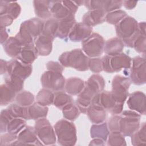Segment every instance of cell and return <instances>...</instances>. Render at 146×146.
I'll return each instance as SVG.
<instances>
[{
	"label": "cell",
	"mask_w": 146,
	"mask_h": 146,
	"mask_svg": "<svg viewBox=\"0 0 146 146\" xmlns=\"http://www.w3.org/2000/svg\"><path fill=\"white\" fill-rule=\"evenodd\" d=\"M105 80L98 74L91 75L85 82L84 87L76 99V106L80 112L86 113L87 108L91 104L92 99L98 94L102 92L105 87Z\"/></svg>",
	"instance_id": "6da1fadb"
},
{
	"label": "cell",
	"mask_w": 146,
	"mask_h": 146,
	"mask_svg": "<svg viewBox=\"0 0 146 146\" xmlns=\"http://www.w3.org/2000/svg\"><path fill=\"white\" fill-rule=\"evenodd\" d=\"M44 22L39 18H33L23 22L18 33L15 36L22 46L34 44V41L42 34Z\"/></svg>",
	"instance_id": "7a4b0ae2"
},
{
	"label": "cell",
	"mask_w": 146,
	"mask_h": 146,
	"mask_svg": "<svg viewBox=\"0 0 146 146\" xmlns=\"http://www.w3.org/2000/svg\"><path fill=\"white\" fill-rule=\"evenodd\" d=\"M59 61L64 67H71L79 71L89 69L90 58L79 48L62 53L59 57Z\"/></svg>",
	"instance_id": "3957f363"
},
{
	"label": "cell",
	"mask_w": 146,
	"mask_h": 146,
	"mask_svg": "<svg viewBox=\"0 0 146 146\" xmlns=\"http://www.w3.org/2000/svg\"><path fill=\"white\" fill-rule=\"evenodd\" d=\"M138 22L132 17L126 16L119 23L115 25L116 33L121 39L124 45L132 47L133 41L139 33Z\"/></svg>",
	"instance_id": "277c9868"
},
{
	"label": "cell",
	"mask_w": 146,
	"mask_h": 146,
	"mask_svg": "<svg viewBox=\"0 0 146 146\" xmlns=\"http://www.w3.org/2000/svg\"><path fill=\"white\" fill-rule=\"evenodd\" d=\"M54 130L59 144L66 146L75 144L77 140L76 129L73 123L61 119L54 125Z\"/></svg>",
	"instance_id": "5b68a950"
},
{
	"label": "cell",
	"mask_w": 146,
	"mask_h": 146,
	"mask_svg": "<svg viewBox=\"0 0 146 146\" xmlns=\"http://www.w3.org/2000/svg\"><path fill=\"white\" fill-rule=\"evenodd\" d=\"M103 70L107 73L120 71L122 69L130 68L132 59L127 54L121 52L114 55H106L102 58Z\"/></svg>",
	"instance_id": "8992f818"
},
{
	"label": "cell",
	"mask_w": 146,
	"mask_h": 146,
	"mask_svg": "<svg viewBox=\"0 0 146 146\" xmlns=\"http://www.w3.org/2000/svg\"><path fill=\"white\" fill-rule=\"evenodd\" d=\"M140 115L132 110L122 111L119 116V131L124 136L133 135L140 128Z\"/></svg>",
	"instance_id": "52a82bcc"
},
{
	"label": "cell",
	"mask_w": 146,
	"mask_h": 146,
	"mask_svg": "<svg viewBox=\"0 0 146 146\" xmlns=\"http://www.w3.org/2000/svg\"><path fill=\"white\" fill-rule=\"evenodd\" d=\"M105 40L100 34L94 33L82 41V48L83 52L90 58H98L104 52Z\"/></svg>",
	"instance_id": "ba28073f"
},
{
	"label": "cell",
	"mask_w": 146,
	"mask_h": 146,
	"mask_svg": "<svg viewBox=\"0 0 146 146\" xmlns=\"http://www.w3.org/2000/svg\"><path fill=\"white\" fill-rule=\"evenodd\" d=\"M130 84V80L127 77L116 75L113 78L111 93L116 103L124 104L128 96V90Z\"/></svg>",
	"instance_id": "9c48e42d"
},
{
	"label": "cell",
	"mask_w": 146,
	"mask_h": 146,
	"mask_svg": "<svg viewBox=\"0 0 146 146\" xmlns=\"http://www.w3.org/2000/svg\"><path fill=\"white\" fill-rule=\"evenodd\" d=\"M34 129L40 140L44 145H52L56 142V135L49 121L45 117L37 120Z\"/></svg>",
	"instance_id": "30bf717a"
},
{
	"label": "cell",
	"mask_w": 146,
	"mask_h": 146,
	"mask_svg": "<svg viewBox=\"0 0 146 146\" xmlns=\"http://www.w3.org/2000/svg\"><path fill=\"white\" fill-rule=\"evenodd\" d=\"M40 82L44 88L58 92L64 89L66 79L62 74L48 70L42 75Z\"/></svg>",
	"instance_id": "8fae6325"
},
{
	"label": "cell",
	"mask_w": 146,
	"mask_h": 146,
	"mask_svg": "<svg viewBox=\"0 0 146 146\" xmlns=\"http://www.w3.org/2000/svg\"><path fill=\"white\" fill-rule=\"evenodd\" d=\"M132 63L130 69V80L136 85L145 83V58L137 56L132 59Z\"/></svg>",
	"instance_id": "7c38bea8"
},
{
	"label": "cell",
	"mask_w": 146,
	"mask_h": 146,
	"mask_svg": "<svg viewBox=\"0 0 146 146\" xmlns=\"http://www.w3.org/2000/svg\"><path fill=\"white\" fill-rule=\"evenodd\" d=\"M32 70L31 64L23 63L18 59H13L8 62L7 74L17 76L23 80L30 76Z\"/></svg>",
	"instance_id": "4fadbf2b"
},
{
	"label": "cell",
	"mask_w": 146,
	"mask_h": 146,
	"mask_svg": "<svg viewBox=\"0 0 146 146\" xmlns=\"http://www.w3.org/2000/svg\"><path fill=\"white\" fill-rule=\"evenodd\" d=\"M84 5L90 10H103L106 13H110L115 10H119L123 5V1H84Z\"/></svg>",
	"instance_id": "5bb4252c"
},
{
	"label": "cell",
	"mask_w": 146,
	"mask_h": 146,
	"mask_svg": "<svg viewBox=\"0 0 146 146\" xmlns=\"http://www.w3.org/2000/svg\"><path fill=\"white\" fill-rule=\"evenodd\" d=\"M127 104L131 110L141 115L145 114V95L143 92L137 91L131 94Z\"/></svg>",
	"instance_id": "9a60e30c"
},
{
	"label": "cell",
	"mask_w": 146,
	"mask_h": 146,
	"mask_svg": "<svg viewBox=\"0 0 146 146\" xmlns=\"http://www.w3.org/2000/svg\"><path fill=\"white\" fill-rule=\"evenodd\" d=\"M39 138L35 132L34 127L26 126L17 135V140L15 145H40Z\"/></svg>",
	"instance_id": "2e32d148"
},
{
	"label": "cell",
	"mask_w": 146,
	"mask_h": 146,
	"mask_svg": "<svg viewBox=\"0 0 146 146\" xmlns=\"http://www.w3.org/2000/svg\"><path fill=\"white\" fill-rule=\"evenodd\" d=\"M50 11L52 18L58 21L75 18V14L63 5L62 1H50Z\"/></svg>",
	"instance_id": "e0dca14e"
},
{
	"label": "cell",
	"mask_w": 146,
	"mask_h": 146,
	"mask_svg": "<svg viewBox=\"0 0 146 146\" xmlns=\"http://www.w3.org/2000/svg\"><path fill=\"white\" fill-rule=\"evenodd\" d=\"M92 32V27L88 26L83 22H76L68 37L72 42L83 41L91 35Z\"/></svg>",
	"instance_id": "ac0fdd59"
},
{
	"label": "cell",
	"mask_w": 146,
	"mask_h": 146,
	"mask_svg": "<svg viewBox=\"0 0 146 146\" xmlns=\"http://www.w3.org/2000/svg\"><path fill=\"white\" fill-rule=\"evenodd\" d=\"M91 103L100 106L106 110L110 112L116 103L112 98L111 91H103L96 94L92 99Z\"/></svg>",
	"instance_id": "d6986e66"
},
{
	"label": "cell",
	"mask_w": 146,
	"mask_h": 146,
	"mask_svg": "<svg viewBox=\"0 0 146 146\" xmlns=\"http://www.w3.org/2000/svg\"><path fill=\"white\" fill-rule=\"evenodd\" d=\"M106 13L103 10H92L86 13L82 17V22L92 27L105 21Z\"/></svg>",
	"instance_id": "ffe728a7"
},
{
	"label": "cell",
	"mask_w": 146,
	"mask_h": 146,
	"mask_svg": "<svg viewBox=\"0 0 146 146\" xmlns=\"http://www.w3.org/2000/svg\"><path fill=\"white\" fill-rule=\"evenodd\" d=\"M54 39L43 34L38 37L34 43L39 55L47 56L51 52Z\"/></svg>",
	"instance_id": "44dd1931"
},
{
	"label": "cell",
	"mask_w": 146,
	"mask_h": 146,
	"mask_svg": "<svg viewBox=\"0 0 146 146\" xmlns=\"http://www.w3.org/2000/svg\"><path fill=\"white\" fill-rule=\"evenodd\" d=\"M86 113L90 120L95 124L102 123L106 120V110L98 104L91 103L87 108Z\"/></svg>",
	"instance_id": "7402d4cb"
},
{
	"label": "cell",
	"mask_w": 146,
	"mask_h": 146,
	"mask_svg": "<svg viewBox=\"0 0 146 146\" xmlns=\"http://www.w3.org/2000/svg\"><path fill=\"white\" fill-rule=\"evenodd\" d=\"M2 45L6 54L13 58H18L23 47L15 36L9 37Z\"/></svg>",
	"instance_id": "603a6c76"
},
{
	"label": "cell",
	"mask_w": 146,
	"mask_h": 146,
	"mask_svg": "<svg viewBox=\"0 0 146 146\" xmlns=\"http://www.w3.org/2000/svg\"><path fill=\"white\" fill-rule=\"evenodd\" d=\"M0 15L7 14L14 19H17L21 11V7L17 2L0 1Z\"/></svg>",
	"instance_id": "cb8c5ba5"
},
{
	"label": "cell",
	"mask_w": 146,
	"mask_h": 146,
	"mask_svg": "<svg viewBox=\"0 0 146 146\" xmlns=\"http://www.w3.org/2000/svg\"><path fill=\"white\" fill-rule=\"evenodd\" d=\"M85 82L80 78L71 77L66 80L64 90L70 95H79L84 87Z\"/></svg>",
	"instance_id": "d4e9b609"
},
{
	"label": "cell",
	"mask_w": 146,
	"mask_h": 146,
	"mask_svg": "<svg viewBox=\"0 0 146 146\" xmlns=\"http://www.w3.org/2000/svg\"><path fill=\"white\" fill-rule=\"evenodd\" d=\"M124 43L118 37L112 38L104 43V52L108 55H114L120 54L124 48Z\"/></svg>",
	"instance_id": "484cf974"
},
{
	"label": "cell",
	"mask_w": 146,
	"mask_h": 146,
	"mask_svg": "<svg viewBox=\"0 0 146 146\" xmlns=\"http://www.w3.org/2000/svg\"><path fill=\"white\" fill-rule=\"evenodd\" d=\"M38 53L35 44L23 46L18 59L26 64H31L37 58Z\"/></svg>",
	"instance_id": "4316f807"
},
{
	"label": "cell",
	"mask_w": 146,
	"mask_h": 146,
	"mask_svg": "<svg viewBox=\"0 0 146 146\" xmlns=\"http://www.w3.org/2000/svg\"><path fill=\"white\" fill-rule=\"evenodd\" d=\"M33 4L35 15L39 19H48L51 18L49 1H34Z\"/></svg>",
	"instance_id": "83f0119b"
},
{
	"label": "cell",
	"mask_w": 146,
	"mask_h": 146,
	"mask_svg": "<svg viewBox=\"0 0 146 146\" xmlns=\"http://www.w3.org/2000/svg\"><path fill=\"white\" fill-rule=\"evenodd\" d=\"M58 22V27L55 37H58L60 39H66L68 36L72 28L76 23V20L75 18H72Z\"/></svg>",
	"instance_id": "f1b7e54d"
},
{
	"label": "cell",
	"mask_w": 146,
	"mask_h": 146,
	"mask_svg": "<svg viewBox=\"0 0 146 146\" xmlns=\"http://www.w3.org/2000/svg\"><path fill=\"white\" fill-rule=\"evenodd\" d=\"M74 99L71 95L63 91L55 92L53 104L58 108L62 110L69 104L74 103Z\"/></svg>",
	"instance_id": "f546056e"
},
{
	"label": "cell",
	"mask_w": 146,
	"mask_h": 146,
	"mask_svg": "<svg viewBox=\"0 0 146 146\" xmlns=\"http://www.w3.org/2000/svg\"><path fill=\"white\" fill-rule=\"evenodd\" d=\"M48 107L42 106L37 102L32 104L28 107V111L30 119L38 120L41 118L46 117L48 113Z\"/></svg>",
	"instance_id": "4dcf8cb0"
},
{
	"label": "cell",
	"mask_w": 146,
	"mask_h": 146,
	"mask_svg": "<svg viewBox=\"0 0 146 146\" xmlns=\"http://www.w3.org/2000/svg\"><path fill=\"white\" fill-rule=\"evenodd\" d=\"M109 133L108 125L106 123L95 124L92 125L91 127L90 134L91 137L93 139H100L106 141Z\"/></svg>",
	"instance_id": "1f68e13d"
},
{
	"label": "cell",
	"mask_w": 146,
	"mask_h": 146,
	"mask_svg": "<svg viewBox=\"0 0 146 146\" xmlns=\"http://www.w3.org/2000/svg\"><path fill=\"white\" fill-rule=\"evenodd\" d=\"M6 109L13 118H21L26 120H30L28 107H23L18 104H12Z\"/></svg>",
	"instance_id": "d6a6232c"
},
{
	"label": "cell",
	"mask_w": 146,
	"mask_h": 146,
	"mask_svg": "<svg viewBox=\"0 0 146 146\" xmlns=\"http://www.w3.org/2000/svg\"><path fill=\"white\" fill-rule=\"evenodd\" d=\"M16 92L6 83L1 85V105L6 106L16 97Z\"/></svg>",
	"instance_id": "836d02e7"
},
{
	"label": "cell",
	"mask_w": 146,
	"mask_h": 146,
	"mask_svg": "<svg viewBox=\"0 0 146 146\" xmlns=\"http://www.w3.org/2000/svg\"><path fill=\"white\" fill-rule=\"evenodd\" d=\"M54 94L52 91L43 88L40 90L36 96V102L42 106H47L53 104Z\"/></svg>",
	"instance_id": "e575fe53"
},
{
	"label": "cell",
	"mask_w": 146,
	"mask_h": 146,
	"mask_svg": "<svg viewBox=\"0 0 146 146\" xmlns=\"http://www.w3.org/2000/svg\"><path fill=\"white\" fill-rule=\"evenodd\" d=\"M5 83L14 90L16 93L22 91L23 88L24 80L19 77L13 74H6L5 78Z\"/></svg>",
	"instance_id": "d590c367"
},
{
	"label": "cell",
	"mask_w": 146,
	"mask_h": 146,
	"mask_svg": "<svg viewBox=\"0 0 146 146\" xmlns=\"http://www.w3.org/2000/svg\"><path fill=\"white\" fill-rule=\"evenodd\" d=\"M26 120L23 119L13 118L7 124L6 132L17 135L26 127Z\"/></svg>",
	"instance_id": "8d00e7d4"
},
{
	"label": "cell",
	"mask_w": 146,
	"mask_h": 146,
	"mask_svg": "<svg viewBox=\"0 0 146 146\" xmlns=\"http://www.w3.org/2000/svg\"><path fill=\"white\" fill-rule=\"evenodd\" d=\"M131 143L133 145H141L146 144L145 123H143L141 128H139L131 135Z\"/></svg>",
	"instance_id": "74e56055"
},
{
	"label": "cell",
	"mask_w": 146,
	"mask_h": 146,
	"mask_svg": "<svg viewBox=\"0 0 146 146\" xmlns=\"http://www.w3.org/2000/svg\"><path fill=\"white\" fill-rule=\"evenodd\" d=\"M58 21L54 18H50L44 22L42 34L54 38L58 27Z\"/></svg>",
	"instance_id": "f35d334b"
},
{
	"label": "cell",
	"mask_w": 146,
	"mask_h": 146,
	"mask_svg": "<svg viewBox=\"0 0 146 146\" xmlns=\"http://www.w3.org/2000/svg\"><path fill=\"white\" fill-rule=\"evenodd\" d=\"M16 102L18 104L23 106L29 107L31 106L34 101V96L31 92L23 91H21L15 97Z\"/></svg>",
	"instance_id": "ab89813d"
},
{
	"label": "cell",
	"mask_w": 146,
	"mask_h": 146,
	"mask_svg": "<svg viewBox=\"0 0 146 146\" xmlns=\"http://www.w3.org/2000/svg\"><path fill=\"white\" fill-rule=\"evenodd\" d=\"M126 16L127 13L124 11L119 9L107 13L105 17V21L108 23L116 25Z\"/></svg>",
	"instance_id": "60d3db41"
},
{
	"label": "cell",
	"mask_w": 146,
	"mask_h": 146,
	"mask_svg": "<svg viewBox=\"0 0 146 146\" xmlns=\"http://www.w3.org/2000/svg\"><path fill=\"white\" fill-rule=\"evenodd\" d=\"M62 112L64 117L69 121L75 120L80 114V111L74 103L62 109Z\"/></svg>",
	"instance_id": "b9f144b4"
},
{
	"label": "cell",
	"mask_w": 146,
	"mask_h": 146,
	"mask_svg": "<svg viewBox=\"0 0 146 146\" xmlns=\"http://www.w3.org/2000/svg\"><path fill=\"white\" fill-rule=\"evenodd\" d=\"M107 145L111 146L126 145L124 136L119 131H112L109 133Z\"/></svg>",
	"instance_id": "7bdbcfd3"
},
{
	"label": "cell",
	"mask_w": 146,
	"mask_h": 146,
	"mask_svg": "<svg viewBox=\"0 0 146 146\" xmlns=\"http://www.w3.org/2000/svg\"><path fill=\"white\" fill-rule=\"evenodd\" d=\"M132 47L137 52L145 55L146 51V44H145V36L139 33L133 43Z\"/></svg>",
	"instance_id": "ee69618b"
},
{
	"label": "cell",
	"mask_w": 146,
	"mask_h": 146,
	"mask_svg": "<svg viewBox=\"0 0 146 146\" xmlns=\"http://www.w3.org/2000/svg\"><path fill=\"white\" fill-rule=\"evenodd\" d=\"M13 119L10 115L7 109L3 110L1 112V132L2 133L6 132L7 126L10 120Z\"/></svg>",
	"instance_id": "f6af8a7d"
},
{
	"label": "cell",
	"mask_w": 146,
	"mask_h": 146,
	"mask_svg": "<svg viewBox=\"0 0 146 146\" xmlns=\"http://www.w3.org/2000/svg\"><path fill=\"white\" fill-rule=\"evenodd\" d=\"M89 69L93 72L99 73L103 71L102 58H92L90 59Z\"/></svg>",
	"instance_id": "bcb514c9"
},
{
	"label": "cell",
	"mask_w": 146,
	"mask_h": 146,
	"mask_svg": "<svg viewBox=\"0 0 146 146\" xmlns=\"http://www.w3.org/2000/svg\"><path fill=\"white\" fill-rule=\"evenodd\" d=\"M17 140V135H12L9 132L2 135L1 136V145H15Z\"/></svg>",
	"instance_id": "7dc6e473"
},
{
	"label": "cell",
	"mask_w": 146,
	"mask_h": 146,
	"mask_svg": "<svg viewBox=\"0 0 146 146\" xmlns=\"http://www.w3.org/2000/svg\"><path fill=\"white\" fill-rule=\"evenodd\" d=\"M46 67L49 71L57 72L61 74H62L64 70V67L60 63L54 61H50L47 62L46 64Z\"/></svg>",
	"instance_id": "c3c4849f"
},
{
	"label": "cell",
	"mask_w": 146,
	"mask_h": 146,
	"mask_svg": "<svg viewBox=\"0 0 146 146\" xmlns=\"http://www.w3.org/2000/svg\"><path fill=\"white\" fill-rule=\"evenodd\" d=\"M107 125L111 132L119 131V116L114 115L111 116L108 120Z\"/></svg>",
	"instance_id": "681fc988"
},
{
	"label": "cell",
	"mask_w": 146,
	"mask_h": 146,
	"mask_svg": "<svg viewBox=\"0 0 146 146\" xmlns=\"http://www.w3.org/2000/svg\"><path fill=\"white\" fill-rule=\"evenodd\" d=\"M14 21L10 16L7 14L1 15L0 17V26L1 27H6L11 25Z\"/></svg>",
	"instance_id": "f907efd6"
},
{
	"label": "cell",
	"mask_w": 146,
	"mask_h": 146,
	"mask_svg": "<svg viewBox=\"0 0 146 146\" xmlns=\"http://www.w3.org/2000/svg\"><path fill=\"white\" fill-rule=\"evenodd\" d=\"M63 5L68 8L70 11L73 14H75L78 9V6L74 3V1H62Z\"/></svg>",
	"instance_id": "816d5d0a"
},
{
	"label": "cell",
	"mask_w": 146,
	"mask_h": 146,
	"mask_svg": "<svg viewBox=\"0 0 146 146\" xmlns=\"http://www.w3.org/2000/svg\"><path fill=\"white\" fill-rule=\"evenodd\" d=\"M137 3V1H123V5L124 6L128 9L131 10L135 8Z\"/></svg>",
	"instance_id": "f5cc1de1"
},
{
	"label": "cell",
	"mask_w": 146,
	"mask_h": 146,
	"mask_svg": "<svg viewBox=\"0 0 146 146\" xmlns=\"http://www.w3.org/2000/svg\"><path fill=\"white\" fill-rule=\"evenodd\" d=\"M6 27H1V43L3 44L9 38Z\"/></svg>",
	"instance_id": "db71d44e"
},
{
	"label": "cell",
	"mask_w": 146,
	"mask_h": 146,
	"mask_svg": "<svg viewBox=\"0 0 146 146\" xmlns=\"http://www.w3.org/2000/svg\"><path fill=\"white\" fill-rule=\"evenodd\" d=\"M8 67V62L3 60V59L1 60V74H3L7 73Z\"/></svg>",
	"instance_id": "11a10c76"
},
{
	"label": "cell",
	"mask_w": 146,
	"mask_h": 146,
	"mask_svg": "<svg viewBox=\"0 0 146 146\" xmlns=\"http://www.w3.org/2000/svg\"><path fill=\"white\" fill-rule=\"evenodd\" d=\"M138 31L139 33L145 36V22H141L138 23Z\"/></svg>",
	"instance_id": "9f6ffc18"
},
{
	"label": "cell",
	"mask_w": 146,
	"mask_h": 146,
	"mask_svg": "<svg viewBox=\"0 0 146 146\" xmlns=\"http://www.w3.org/2000/svg\"><path fill=\"white\" fill-rule=\"evenodd\" d=\"M105 144L104 141L98 138H94L92 141H91L89 145H104Z\"/></svg>",
	"instance_id": "6f0895ef"
},
{
	"label": "cell",
	"mask_w": 146,
	"mask_h": 146,
	"mask_svg": "<svg viewBox=\"0 0 146 146\" xmlns=\"http://www.w3.org/2000/svg\"><path fill=\"white\" fill-rule=\"evenodd\" d=\"M74 3L78 6H81L82 4L84 5V1H74Z\"/></svg>",
	"instance_id": "680465c9"
}]
</instances>
